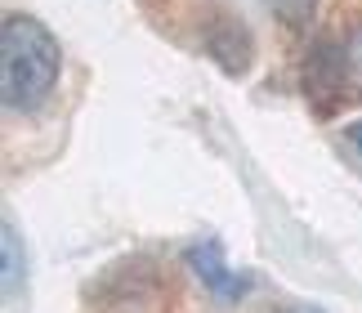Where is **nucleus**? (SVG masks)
<instances>
[{"label": "nucleus", "mask_w": 362, "mask_h": 313, "mask_svg": "<svg viewBox=\"0 0 362 313\" xmlns=\"http://www.w3.org/2000/svg\"><path fill=\"white\" fill-rule=\"evenodd\" d=\"M63 50L32 13H5L0 23V103L5 112H32L54 94Z\"/></svg>", "instance_id": "f257e3e1"}, {"label": "nucleus", "mask_w": 362, "mask_h": 313, "mask_svg": "<svg viewBox=\"0 0 362 313\" xmlns=\"http://www.w3.org/2000/svg\"><path fill=\"white\" fill-rule=\"evenodd\" d=\"M304 90L317 108L362 98V23L349 27L344 36H327L309 50L304 63Z\"/></svg>", "instance_id": "f03ea898"}, {"label": "nucleus", "mask_w": 362, "mask_h": 313, "mask_svg": "<svg viewBox=\"0 0 362 313\" xmlns=\"http://www.w3.org/2000/svg\"><path fill=\"white\" fill-rule=\"evenodd\" d=\"M206 50L215 54L219 67H228L233 76L246 72L250 59H255V45H250V32L233 18V13H215L211 23H206Z\"/></svg>", "instance_id": "7ed1b4c3"}, {"label": "nucleus", "mask_w": 362, "mask_h": 313, "mask_svg": "<svg viewBox=\"0 0 362 313\" xmlns=\"http://www.w3.org/2000/svg\"><path fill=\"white\" fill-rule=\"evenodd\" d=\"M188 264H192V273H197L206 287L219 295V300H238L242 287H246V282L224 264V255H219L215 241H202V246H192V251H188Z\"/></svg>", "instance_id": "20e7f679"}, {"label": "nucleus", "mask_w": 362, "mask_h": 313, "mask_svg": "<svg viewBox=\"0 0 362 313\" xmlns=\"http://www.w3.org/2000/svg\"><path fill=\"white\" fill-rule=\"evenodd\" d=\"M0 255H5V295L13 300V295L23 291V241H18V233H13V220H5L0 224Z\"/></svg>", "instance_id": "39448f33"}, {"label": "nucleus", "mask_w": 362, "mask_h": 313, "mask_svg": "<svg viewBox=\"0 0 362 313\" xmlns=\"http://www.w3.org/2000/svg\"><path fill=\"white\" fill-rule=\"evenodd\" d=\"M313 9H317V0H277V18H282V23L291 27V32H300V27H309Z\"/></svg>", "instance_id": "423d86ee"}, {"label": "nucleus", "mask_w": 362, "mask_h": 313, "mask_svg": "<svg viewBox=\"0 0 362 313\" xmlns=\"http://www.w3.org/2000/svg\"><path fill=\"white\" fill-rule=\"evenodd\" d=\"M344 139H349V144H354V148L362 152V121H354V125H349V130H344Z\"/></svg>", "instance_id": "0eeeda50"}]
</instances>
